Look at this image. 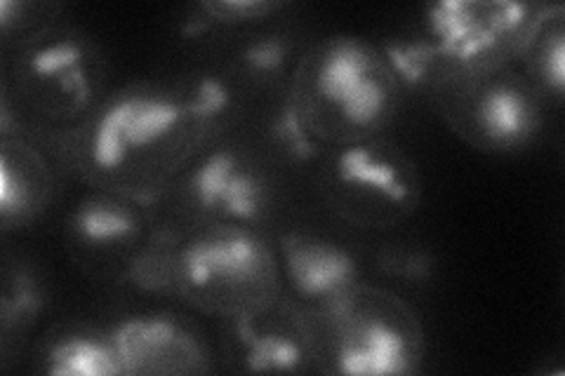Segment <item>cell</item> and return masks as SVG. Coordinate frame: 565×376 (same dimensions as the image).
<instances>
[{"mask_svg": "<svg viewBox=\"0 0 565 376\" xmlns=\"http://www.w3.org/2000/svg\"><path fill=\"white\" fill-rule=\"evenodd\" d=\"M207 144L174 80H132L109 89L90 118L43 151L87 189L156 205Z\"/></svg>", "mask_w": 565, "mask_h": 376, "instance_id": "cell-1", "label": "cell"}, {"mask_svg": "<svg viewBox=\"0 0 565 376\" xmlns=\"http://www.w3.org/2000/svg\"><path fill=\"white\" fill-rule=\"evenodd\" d=\"M109 89V60L95 35L62 22L0 57V137L47 149L90 118Z\"/></svg>", "mask_w": 565, "mask_h": 376, "instance_id": "cell-2", "label": "cell"}, {"mask_svg": "<svg viewBox=\"0 0 565 376\" xmlns=\"http://www.w3.org/2000/svg\"><path fill=\"white\" fill-rule=\"evenodd\" d=\"M405 95L384 47L356 33L307 41L286 89L290 109L323 149L386 137Z\"/></svg>", "mask_w": 565, "mask_h": 376, "instance_id": "cell-3", "label": "cell"}, {"mask_svg": "<svg viewBox=\"0 0 565 376\" xmlns=\"http://www.w3.org/2000/svg\"><path fill=\"white\" fill-rule=\"evenodd\" d=\"M172 230V297L184 307L226 320L280 297L271 230L232 224Z\"/></svg>", "mask_w": 565, "mask_h": 376, "instance_id": "cell-4", "label": "cell"}, {"mask_svg": "<svg viewBox=\"0 0 565 376\" xmlns=\"http://www.w3.org/2000/svg\"><path fill=\"white\" fill-rule=\"evenodd\" d=\"M316 374H417L427 361V332L408 299L359 282L332 307L305 313Z\"/></svg>", "mask_w": 565, "mask_h": 376, "instance_id": "cell-5", "label": "cell"}, {"mask_svg": "<svg viewBox=\"0 0 565 376\" xmlns=\"http://www.w3.org/2000/svg\"><path fill=\"white\" fill-rule=\"evenodd\" d=\"M280 193L278 165L267 151L232 135L191 158L156 203V212L174 228L232 224L271 230Z\"/></svg>", "mask_w": 565, "mask_h": 376, "instance_id": "cell-6", "label": "cell"}, {"mask_svg": "<svg viewBox=\"0 0 565 376\" xmlns=\"http://www.w3.org/2000/svg\"><path fill=\"white\" fill-rule=\"evenodd\" d=\"M311 172L326 210L359 230H394L422 205L417 160L388 137L326 149Z\"/></svg>", "mask_w": 565, "mask_h": 376, "instance_id": "cell-7", "label": "cell"}, {"mask_svg": "<svg viewBox=\"0 0 565 376\" xmlns=\"http://www.w3.org/2000/svg\"><path fill=\"white\" fill-rule=\"evenodd\" d=\"M429 99L457 139L488 155L525 153L544 128V104L516 64L450 76Z\"/></svg>", "mask_w": 565, "mask_h": 376, "instance_id": "cell-8", "label": "cell"}, {"mask_svg": "<svg viewBox=\"0 0 565 376\" xmlns=\"http://www.w3.org/2000/svg\"><path fill=\"white\" fill-rule=\"evenodd\" d=\"M552 3L450 0L429 6L417 39L431 50L440 83L457 74L514 64Z\"/></svg>", "mask_w": 565, "mask_h": 376, "instance_id": "cell-9", "label": "cell"}, {"mask_svg": "<svg viewBox=\"0 0 565 376\" xmlns=\"http://www.w3.org/2000/svg\"><path fill=\"white\" fill-rule=\"evenodd\" d=\"M158 226L156 205L90 189L64 219V249L78 271L102 284H128Z\"/></svg>", "mask_w": 565, "mask_h": 376, "instance_id": "cell-10", "label": "cell"}, {"mask_svg": "<svg viewBox=\"0 0 565 376\" xmlns=\"http://www.w3.org/2000/svg\"><path fill=\"white\" fill-rule=\"evenodd\" d=\"M217 361L236 374H316L305 311L278 297L250 313L220 320Z\"/></svg>", "mask_w": 565, "mask_h": 376, "instance_id": "cell-11", "label": "cell"}, {"mask_svg": "<svg viewBox=\"0 0 565 376\" xmlns=\"http://www.w3.org/2000/svg\"><path fill=\"white\" fill-rule=\"evenodd\" d=\"M126 374H212L217 353L196 320L149 309L109 322Z\"/></svg>", "mask_w": 565, "mask_h": 376, "instance_id": "cell-12", "label": "cell"}, {"mask_svg": "<svg viewBox=\"0 0 565 376\" xmlns=\"http://www.w3.org/2000/svg\"><path fill=\"white\" fill-rule=\"evenodd\" d=\"M274 247L280 297L305 313L332 307L363 282V266L356 253L326 233L288 228L276 233Z\"/></svg>", "mask_w": 565, "mask_h": 376, "instance_id": "cell-13", "label": "cell"}, {"mask_svg": "<svg viewBox=\"0 0 565 376\" xmlns=\"http://www.w3.org/2000/svg\"><path fill=\"white\" fill-rule=\"evenodd\" d=\"M60 165L24 137H0V228L20 233L39 222L60 189Z\"/></svg>", "mask_w": 565, "mask_h": 376, "instance_id": "cell-14", "label": "cell"}, {"mask_svg": "<svg viewBox=\"0 0 565 376\" xmlns=\"http://www.w3.org/2000/svg\"><path fill=\"white\" fill-rule=\"evenodd\" d=\"M29 372L50 376H122L109 322L62 318L31 342Z\"/></svg>", "mask_w": 565, "mask_h": 376, "instance_id": "cell-15", "label": "cell"}, {"mask_svg": "<svg viewBox=\"0 0 565 376\" xmlns=\"http://www.w3.org/2000/svg\"><path fill=\"white\" fill-rule=\"evenodd\" d=\"M0 280V367L10 372L47 311L50 290L41 268L22 255H3Z\"/></svg>", "mask_w": 565, "mask_h": 376, "instance_id": "cell-16", "label": "cell"}, {"mask_svg": "<svg viewBox=\"0 0 565 376\" xmlns=\"http://www.w3.org/2000/svg\"><path fill=\"white\" fill-rule=\"evenodd\" d=\"M302 50L305 41L276 20L245 29V35L232 52V60L224 66L245 87V93L264 89V93L282 97Z\"/></svg>", "mask_w": 565, "mask_h": 376, "instance_id": "cell-17", "label": "cell"}, {"mask_svg": "<svg viewBox=\"0 0 565 376\" xmlns=\"http://www.w3.org/2000/svg\"><path fill=\"white\" fill-rule=\"evenodd\" d=\"M533 85L546 111H558L565 97V6L552 3L530 33L514 62Z\"/></svg>", "mask_w": 565, "mask_h": 376, "instance_id": "cell-18", "label": "cell"}, {"mask_svg": "<svg viewBox=\"0 0 565 376\" xmlns=\"http://www.w3.org/2000/svg\"><path fill=\"white\" fill-rule=\"evenodd\" d=\"M186 104L203 122L210 141L232 137L243 116L245 87L228 74L226 66L196 68L174 80Z\"/></svg>", "mask_w": 565, "mask_h": 376, "instance_id": "cell-19", "label": "cell"}, {"mask_svg": "<svg viewBox=\"0 0 565 376\" xmlns=\"http://www.w3.org/2000/svg\"><path fill=\"white\" fill-rule=\"evenodd\" d=\"M64 6L50 0H3L0 3V52L12 50L60 26Z\"/></svg>", "mask_w": 565, "mask_h": 376, "instance_id": "cell-20", "label": "cell"}, {"mask_svg": "<svg viewBox=\"0 0 565 376\" xmlns=\"http://www.w3.org/2000/svg\"><path fill=\"white\" fill-rule=\"evenodd\" d=\"M290 8L286 0H207L196 6L210 26L226 31H245L276 22V17L286 14Z\"/></svg>", "mask_w": 565, "mask_h": 376, "instance_id": "cell-21", "label": "cell"}, {"mask_svg": "<svg viewBox=\"0 0 565 376\" xmlns=\"http://www.w3.org/2000/svg\"><path fill=\"white\" fill-rule=\"evenodd\" d=\"M375 268L384 278L401 280L403 284H422L434 276V257L417 245H386L375 257Z\"/></svg>", "mask_w": 565, "mask_h": 376, "instance_id": "cell-22", "label": "cell"}]
</instances>
